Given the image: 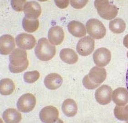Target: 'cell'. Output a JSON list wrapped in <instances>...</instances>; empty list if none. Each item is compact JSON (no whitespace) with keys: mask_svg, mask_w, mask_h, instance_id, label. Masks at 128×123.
Returning a JSON list of instances; mask_svg holds the SVG:
<instances>
[{"mask_svg":"<svg viewBox=\"0 0 128 123\" xmlns=\"http://www.w3.org/2000/svg\"><path fill=\"white\" fill-rule=\"evenodd\" d=\"M27 56V52L25 50L19 48L14 49L9 56V68L10 72L18 74L25 71L29 65Z\"/></svg>","mask_w":128,"mask_h":123,"instance_id":"6da1fadb","label":"cell"},{"mask_svg":"<svg viewBox=\"0 0 128 123\" xmlns=\"http://www.w3.org/2000/svg\"><path fill=\"white\" fill-rule=\"evenodd\" d=\"M107 72L105 68L97 66L93 67L82 80L84 87L88 90H94L105 81Z\"/></svg>","mask_w":128,"mask_h":123,"instance_id":"7a4b0ae2","label":"cell"},{"mask_svg":"<svg viewBox=\"0 0 128 123\" xmlns=\"http://www.w3.org/2000/svg\"><path fill=\"white\" fill-rule=\"evenodd\" d=\"M56 52V47L45 38L40 39L35 48L36 56L39 60L48 61L51 60Z\"/></svg>","mask_w":128,"mask_h":123,"instance_id":"3957f363","label":"cell"},{"mask_svg":"<svg viewBox=\"0 0 128 123\" xmlns=\"http://www.w3.org/2000/svg\"><path fill=\"white\" fill-rule=\"evenodd\" d=\"M94 6L99 15L105 20H112L118 15V8L108 0H95Z\"/></svg>","mask_w":128,"mask_h":123,"instance_id":"277c9868","label":"cell"},{"mask_svg":"<svg viewBox=\"0 0 128 123\" xmlns=\"http://www.w3.org/2000/svg\"><path fill=\"white\" fill-rule=\"evenodd\" d=\"M86 27L88 34L96 39H100L104 37L106 29L104 24L97 19H90L88 21Z\"/></svg>","mask_w":128,"mask_h":123,"instance_id":"5b68a950","label":"cell"},{"mask_svg":"<svg viewBox=\"0 0 128 123\" xmlns=\"http://www.w3.org/2000/svg\"><path fill=\"white\" fill-rule=\"evenodd\" d=\"M36 104L35 96L31 93H27L20 96L17 102L18 110L22 113H29L34 110Z\"/></svg>","mask_w":128,"mask_h":123,"instance_id":"8992f818","label":"cell"},{"mask_svg":"<svg viewBox=\"0 0 128 123\" xmlns=\"http://www.w3.org/2000/svg\"><path fill=\"white\" fill-rule=\"evenodd\" d=\"M94 40L90 36H86L80 39L78 42L76 50L80 55L87 56L92 54L94 50Z\"/></svg>","mask_w":128,"mask_h":123,"instance_id":"52a82bcc","label":"cell"},{"mask_svg":"<svg viewBox=\"0 0 128 123\" xmlns=\"http://www.w3.org/2000/svg\"><path fill=\"white\" fill-rule=\"evenodd\" d=\"M93 59L96 65L100 67H104L110 63L111 60V52L105 48L98 49L93 54Z\"/></svg>","mask_w":128,"mask_h":123,"instance_id":"ba28073f","label":"cell"},{"mask_svg":"<svg viewBox=\"0 0 128 123\" xmlns=\"http://www.w3.org/2000/svg\"><path fill=\"white\" fill-rule=\"evenodd\" d=\"M112 91L110 86L103 85L98 88L95 92L96 100L101 105L108 104L111 101Z\"/></svg>","mask_w":128,"mask_h":123,"instance_id":"9c48e42d","label":"cell"},{"mask_svg":"<svg viewBox=\"0 0 128 123\" xmlns=\"http://www.w3.org/2000/svg\"><path fill=\"white\" fill-rule=\"evenodd\" d=\"M59 116V112L56 107L53 106L45 107L41 110L39 117L41 121L44 123H54Z\"/></svg>","mask_w":128,"mask_h":123,"instance_id":"30bf717a","label":"cell"},{"mask_svg":"<svg viewBox=\"0 0 128 123\" xmlns=\"http://www.w3.org/2000/svg\"><path fill=\"white\" fill-rule=\"evenodd\" d=\"M16 42L17 46L20 48L25 50H31L36 45V41L33 35L22 33L16 36Z\"/></svg>","mask_w":128,"mask_h":123,"instance_id":"8fae6325","label":"cell"},{"mask_svg":"<svg viewBox=\"0 0 128 123\" xmlns=\"http://www.w3.org/2000/svg\"><path fill=\"white\" fill-rule=\"evenodd\" d=\"M24 12L25 17L30 19H38L41 15L42 8L38 3L35 1L27 2L25 5Z\"/></svg>","mask_w":128,"mask_h":123,"instance_id":"7c38bea8","label":"cell"},{"mask_svg":"<svg viewBox=\"0 0 128 123\" xmlns=\"http://www.w3.org/2000/svg\"><path fill=\"white\" fill-rule=\"evenodd\" d=\"M15 42L10 35H4L0 38V52L3 55H8L15 48Z\"/></svg>","mask_w":128,"mask_h":123,"instance_id":"4fadbf2b","label":"cell"},{"mask_svg":"<svg viewBox=\"0 0 128 123\" xmlns=\"http://www.w3.org/2000/svg\"><path fill=\"white\" fill-rule=\"evenodd\" d=\"M48 37L50 42L55 45H59L62 42L64 38V32L61 27L56 26L49 29Z\"/></svg>","mask_w":128,"mask_h":123,"instance_id":"5bb4252c","label":"cell"},{"mask_svg":"<svg viewBox=\"0 0 128 123\" xmlns=\"http://www.w3.org/2000/svg\"><path fill=\"white\" fill-rule=\"evenodd\" d=\"M113 101L118 106H124L128 103V90L124 88L115 89L112 94Z\"/></svg>","mask_w":128,"mask_h":123,"instance_id":"9a60e30c","label":"cell"},{"mask_svg":"<svg viewBox=\"0 0 128 123\" xmlns=\"http://www.w3.org/2000/svg\"><path fill=\"white\" fill-rule=\"evenodd\" d=\"M62 81V78L60 75L56 73H51L45 78L44 84L49 90H54L58 88L61 86Z\"/></svg>","mask_w":128,"mask_h":123,"instance_id":"2e32d148","label":"cell"},{"mask_svg":"<svg viewBox=\"0 0 128 123\" xmlns=\"http://www.w3.org/2000/svg\"><path fill=\"white\" fill-rule=\"evenodd\" d=\"M68 28L70 34L77 38L83 37L86 35V30L84 25L81 22L72 20L68 25Z\"/></svg>","mask_w":128,"mask_h":123,"instance_id":"e0dca14e","label":"cell"},{"mask_svg":"<svg viewBox=\"0 0 128 123\" xmlns=\"http://www.w3.org/2000/svg\"><path fill=\"white\" fill-rule=\"evenodd\" d=\"M62 108L64 114L68 117H74L78 112L77 103L74 100L71 98L64 100Z\"/></svg>","mask_w":128,"mask_h":123,"instance_id":"ac0fdd59","label":"cell"},{"mask_svg":"<svg viewBox=\"0 0 128 123\" xmlns=\"http://www.w3.org/2000/svg\"><path fill=\"white\" fill-rule=\"evenodd\" d=\"M2 118L6 123H19L22 119V114L15 108H8L3 114Z\"/></svg>","mask_w":128,"mask_h":123,"instance_id":"d6986e66","label":"cell"},{"mask_svg":"<svg viewBox=\"0 0 128 123\" xmlns=\"http://www.w3.org/2000/svg\"><path fill=\"white\" fill-rule=\"evenodd\" d=\"M60 57L62 61L69 64L76 63L78 59L76 52L70 48L62 49L60 52Z\"/></svg>","mask_w":128,"mask_h":123,"instance_id":"ffe728a7","label":"cell"},{"mask_svg":"<svg viewBox=\"0 0 128 123\" xmlns=\"http://www.w3.org/2000/svg\"><path fill=\"white\" fill-rule=\"evenodd\" d=\"M15 89V85L13 81L10 78H6L0 80V92L2 95L11 94Z\"/></svg>","mask_w":128,"mask_h":123,"instance_id":"44dd1931","label":"cell"},{"mask_svg":"<svg viewBox=\"0 0 128 123\" xmlns=\"http://www.w3.org/2000/svg\"><path fill=\"white\" fill-rule=\"evenodd\" d=\"M109 28L114 34H121L126 30V23L123 19L116 18L110 22Z\"/></svg>","mask_w":128,"mask_h":123,"instance_id":"7402d4cb","label":"cell"},{"mask_svg":"<svg viewBox=\"0 0 128 123\" xmlns=\"http://www.w3.org/2000/svg\"><path fill=\"white\" fill-rule=\"evenodd\" d=\"M22 24L24 30L30 33L36 32L39 26V22L38 19H30L26 17L23 18Z\"/></svg>","mask_w":128,"mask_h":123,"instance_id":"603a6c76","label":"cell"},{"mask_svg":"<svg viewBox=\"0 0 128 123\" xmlns=\"http://www.w3.org/2000/svg\"><path fill=\"white\" fill-rule=\"evenodd\" d=\"M114 114L118 120L128 123V105L124 107L116 106L114 109Z\"/></svg>","mask_w":128,"mask_h":123,"instance_id":"cb8c5ba5","label":"cell"},{"mask_svg":"<svg viewBox=\"0 0 128 123\" xmlns=\"http://www.w3.org/2000/svg\"><path fill=\"white\" fill-rule=\"evenodd\" d=\"M40 77V73L38 71H29L25 72L24 75L25 82L29 84H32L36 82Z\"/></svg>","mask_w":128,"mask_h":123,"instance_id":"d4e9b609","label":"cell"},{"mask_svg":"<svg viewBox=\"0 0 128 123\" xmlns=\"http://www.w3.org/2000/svg\"><path fill=\"white\" fill-rule=\"evenodd\" d=\"M27 2L25 0H12L11 5L13 9L16 12H22L24 10L25 5Z\"/></svg>","mask_w":128,"mask_h":123,"instance_id":"484cf974","label":"cell"},{"mask_svg":"<svg viewBox=\"0 0 128 123\" xmlns=\"http://www.w3.org/2000/svg\"><path fill=\"white\" fill-rule=\"evenodd\" d=\"M70 2L71 5L73 8L76 9H81L84 7L88 2V0H70Z\"/></svg>","mask_w":128,"mask_h":123,"instance_id":"4316f807","label":"cell"},{"mask_svg":"<svg viewBox=\"0 0 128 123\" xmlns=\"http://www.w3.org/2000/svg\"><path fill=\"white\" fill-rule=\"evenodd\" d=\"M54 2L57 6L61 9H65L67 8L69 4V0H55Z\"/></svg>","mask_w":128,"mask_h":123,"instance_id":"83f0119b","label":"cell"},{"mask_svg":"<svg viewBox=\"0 0 128 123\" xmlns=\"http://www.w3.org/2000/svg\"><path fill=\"white\" fill-rule=\"evenodd\" d=\"M123 44H124V46H126V48H128V34L126 35V36L124 39Z\"/></svg>","mask_w":128,"mask_h":123,"instance_id":"f1b7e54d","label":"cell"},{"mask_svg":"<svg viewBox=\"0 0 128 123\" xmlns=\"http://www.w3.org/2000/svg\"><path fill=\"white\" fill-rule=\"evenodd\" d=\"M126 87L128 90V68L126 73Z\"/></svg>","mask_w":128,"mask_h":123,"instance_id":"f546056e","label":"cell"},{"mask_svg":"<svg viewBox=\"0 0 128 123\" xmlns=\"http://www.w3.org/2000/svg\"><path fill=\"white\" fill-rule=\"evenodd\" d=\"M127 57H128V52H127Z\"/></svg>","mask_w":128,"mask_h":123,"instance_id":"4dcf8cb0","label":"cell"}]
</instances>
